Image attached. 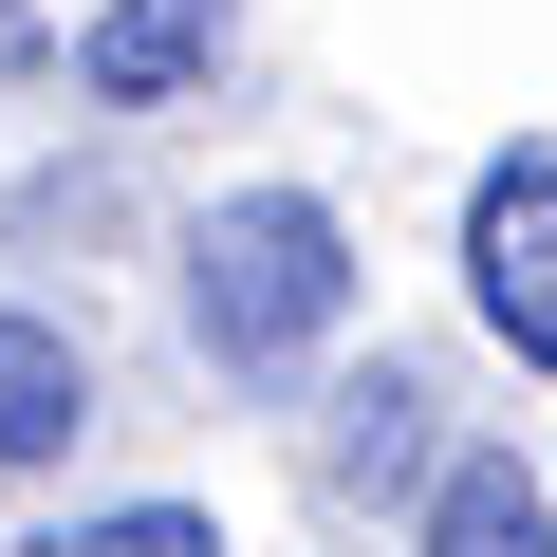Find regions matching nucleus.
Masks as SVG:
<instances>
[{
    "label": "nucleus",
    "mask_w": 557,
    "mask_h": 557,
    "mask_svg": "<svg viewBox=\"0 0 557 557\" xmlns=\"http://www.w3.org/2000/svg\"><path fill=\"white\" fill-rule=\"evenodd\" d=\"M335 317H354V223L317 186H223L186 223V335H205V372L278 391V372L335 354Z\"/></svg>",
    "instance_id": "nucleus-1"
},
{
    "label": "nucleus",
    "mask_w": 557,
    "mask_h": 557,
    "mask_svg": "<svg viewBox=\"0 0 557 557\" xmlns=\"http://www.w3.org/2000/svg\"><path fill=\"white\" fill-rule=\"evenodd\" d=\"M465 317L557 391V149H502L465 186Z\"/></svg>",
    "instance_id": "nucleus-2"
},
{
    "label": "nucleus",
    "mask_w": 557,
    "mask_h": 557,
    "mask_svg": "<svg viewBox=\"0 0 557 557\" xmlns=\"http://www.w3.org/2000/svg\"><path fill=\"white\" fill-rule=\"evenodd\" d=\"M223 20H242V0H94V20H75L94 112H168V94H205V75H223Z\"/></svg>",
    "instance_id": "nucleus-3"
},
{
    "label": "nucleus",
    "mask_w": 557,
    "mask_h": 557,
    "mask_svg": "<svg viewBox=\"0 0 557 557\" xmlns=\"http://www.w3.org/2000/svg\"><path fill=\"white\" fill-rule=\"evenodd\" d=\"M409 557H557V483L520 446H446L409 502Z\"/></svg>",
    "instance_id": "nucleus-4"
},
{
    "label": "nucleus",
    "mask_w": 557,
    "mask_h": 557,
    "mask_svg": "<svg viewBox=\"0 0 557 557\" xmlns=\"http://www.w3.org/2000/svg\"><path fill=\"white\" fill-rule=\"evenodd\" d=\"M94 428V354L57 335V317H20V298H0V483H20V465H57Z\"/></svg>",
    "instance_id": "nucleus-5"
},
{
    "label": "nucleus",
    "mask_w": 557,
    "mask_h": 557,
    "mask_svg": "<svg viewBox=\"0 0 557 557\" xmlns=\"http://www.w3.org/2000/svg\"><path fill=\"white\" fill-rule=\"evenodd\" d=\"M428 465H446V446H428V372H354V391H335V483H354V502H391V483L428 502Z\"/></svg>",
    "instance_id": "nucleus-6"
},
{
    "label": "nucleus",
    "mask_w": 557,
    "mask_h": 557,
    "mask_svg": "<svg viewBox=\"0 0 557 557\" xmlns=\"http://www.w3.org/2000/svg\"><path fill=\"white\" fill-rule=\"evenodd\" d=\"M20 557H223L205 502H94V520H38Z\"/></svg>",
    "instance_id": "nucleus-7"
},
{
    "label": "nucleus",
    "mask_w": 557,
    "mask_h": 557,
    "mask_svg": "<svg viewBox=\"0 0 557 557\" xmlns=\"http://www.w3.org/2000/svg\"><path fill=\"white\" fill-rule=\"evenodd\" d=\"M75 20H94V0H75Z\"/></svg>",
    "instance_id": "nucleus-8"
}]
</instances>
